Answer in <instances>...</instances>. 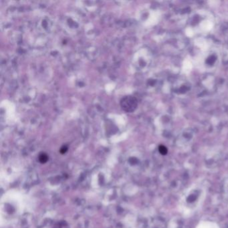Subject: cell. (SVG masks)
<instances>
[{
  "label": "cell",
  "mask_w": 228,
  "mask_h": 228,
  "mask_svg": "<svg viewBox=\"0 0 228 228\" xmlns=\"http://www.w3.org/2000/svg\"><path fill=\"white\" fill-rule=\"evenodd\" d=\"M120 104L126 112H133L137 107V100L134 97H125L121 100Z\"/></svg>",
  "instance_id": "obj_1"
},
{
  "label": "cell",
  "mask_w": 228,
  "mask_h": 228,
  "mask_svg": "<svg viewBox=\"0 0 228 228\" xmlns=\"http://www.w3.org/2000/svg\"><path fill=\"white\" fill-rule=\"evenodd\" d=\"M39 159H40V161L41 162V163H44L48 160V156L46 155V154H42V155L40 156Z\"/></svg>",
  "instance_id": "obj_2"
},
{
  "label": "cell",
  "mask_w": 228,
  "mask_h": 228,
  "mask_svg": "<svg viewBox=\"0 0 228 228\" xmlns=\"http://www.w3.org/2000/svg\"><path fill=\"white\" fill-rule=\"evenodd\" d=\"M159 151H160L161 153H162V154H165L167 151L165 147L161 146V147H160V148H159Z\"/></svg>",
  "instance_id": "obj_3"
},
{
  "label": "cell",
  "mask_w": 228,
  "mask_h": 228,
  "mask_svg": "<svg viewBox=\"0 0 228 228\" xmlns=\"http://www.w3.org/2000/svg\"><path fill=\"white\" fill-rule=\"evenodd\" d=\"M66 151H67V147H63L61 149V150H60V152H61V153H65Z\"/></svg>",
  "instance_id": "obj_4"
},
{
  "label": "cell",
  "mask_w": 228,
  "mask_h": 228,
  "mask_svg": "<svg viewBox=\"0 0 228 228\" xmlns=\"http://www.w3.org/2000/svg\"><path fill=\"white\" fill-rule=\"evenodd\" d=\"M226 185H227L226 188V189H225V191H226V196H227V198H228V181H227Z\"/></svg>",
  "instance_id": "obj_5"
}]
</instances>
